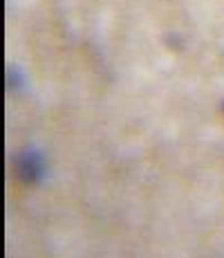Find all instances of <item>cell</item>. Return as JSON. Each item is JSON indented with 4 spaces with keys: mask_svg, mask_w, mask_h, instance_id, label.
I'll use <instances>...</instances> for the list:
<instances>
[{
    "mask_svg": "<svg viewBox=\"0 0 224 258\" xmlns=\"http://www.w3.org/2000/svg\"><path fill=\"white\" fill-rule=\"evenodd\" d=\"M14 168H16V175L23 182H41L45 177V157L38 148H23L21 153L14 160Z\"/></svg>",
    "mask_w": 224,
    "mask_h": 258,
    "instance_id": "6da1fadb",
    "label": "cell"
}]
</instances>
